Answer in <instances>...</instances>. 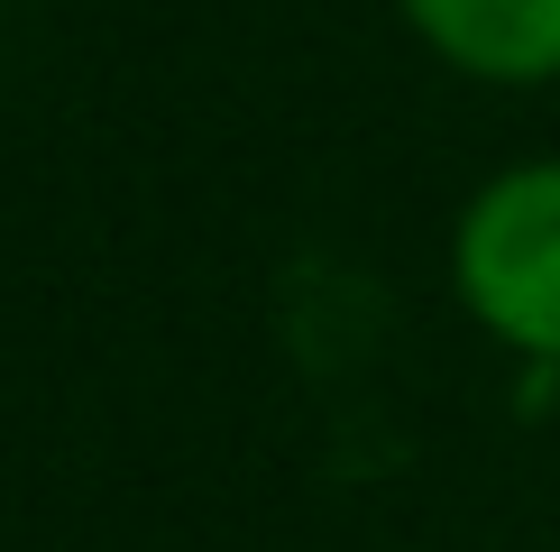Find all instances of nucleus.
Here are the masks:
<instances>
[{
  "mask_svg": "<svg viewBox=\"0 0 560 552\" xmlns=\"http://www.w3.org/2000/svg\"><path fill=\"white\" fill-rule=\"evenodd\" d=\"M459 74L487 83H551L560 74V0H405Z\"/></svg>",
  "mask_w": 560,
  "mask_h": 552,
  "instance_id": "2",
  "label": "nucleus"
},
{
  "mask_svg": "<svg viewBox=\"0 0 560 552\" xmlns=\"http://www.w3.org/2000/svg\"><path fill=\"white\" fill-rule=\"evenodd\" d=\"M459 295L497 341L560 359V157L497 175L459 221Z\"/></svg>",
  "mask_w": 560,
  "mask_h": 552,
  "instance_id": "1",
  "label": "nucleus"
}]
</instances>
